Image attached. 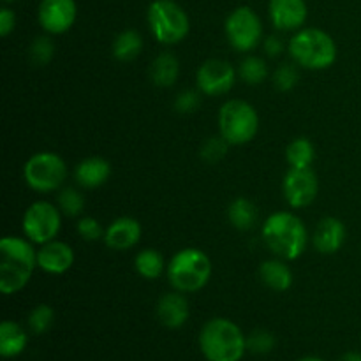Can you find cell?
Listing matches in <instances>:
<instances>
[{
	"instance_id": "7a4b0ae2",
	"label": "cell",
	"mask_w": 361,
	"mask_h": 361,
	"mask_svg": "<svg viewBox=\"0 0 361 361\" xmlns=\"http://www.w3.org/2000/svg\"><path fill=\"white\" fill-rule=\"evenodd\" d=\"M263 242L275 257L295 261L305 252L309 245V231L298 215L291 212H275L261 228Z\"/></svg>"
},
{
	"instance_id": "ac0fdd59",
	"label": "cell",
	"mask_w": 361,
	"mask_h": 361,
	"mask_svg": "<svg viewBox=\"0 0 361 361\" xmlns=\"http://www.w3.org/2000/svg\"><path fill=\"white\" fill-rule=\"evenodd\" d=\"M157 317L166 328L171 330L183 326L189 319V302L183 293L173 291L162 295L157 302Z\"/></svg>"
},
{
	"instance_id": "9a60e30c",
	"label": "cell",
	"mask_w": 361,
	"mask_h": 361,
	"mask_svg": "<svg viewBox=\"0 0 361 361\" xmlns=\"http://www.w3.org/2000/svg\"><path fill=\"white\" fill-rule=\"evenodd\" d=\"M74 264V250L69 243L51 240L37 249V268L49 275H62Z\"/></svg>"
},
{
	"instance_id": "f35d334b",
	"label": "cell",
	"mask_w": 361,
	"mask_h": 361,
	"mask_svg": "<svg viewBox=\"0 0 361 361\" xmlns=\"http://www.w3.org/2000/svg\"><path fill=\"white\" fill-rule=\"evenodd\" d=\"M298 361H323L321 358H316V356H307V358H302Z\"/></svg>"
},
{
	"instance_id": "2e32d148",
	"label": "cell",
	"mask_w": 361,
	"mask_h": 361,
	"mask_svg": "<svg viewBox=\"0 0 361 361\" xmlns=\"http://www.w3.org/2000/svg\"><path fill=\"white\" fill-rule=\"evenodd\" d=\"M345 226L337 217H324L317 222L312 233V245L319 254L330 256L338 252L345 242Z\"/></svg>"
},
{
	"instance_id": "e575fe53",
	"label": "cell",
	"mask_w": 361,
	"mask_h": 361,
	"mask_svg": "<svg viewBox=\"0 0 361 361\" xmlns=\"http://www.w3.org/2000/svg\"><path fill=\"white\" fill-rule=\"evenodd\" d=\"M201 92L200 90H183L176 95L175 109L180 115H189L194 113L201 104Z\"/></svg>"
},
{
	"instance_id": "52a82bcc",
	"label": "cell",
	"mask_w": 361,
	"mask_h": 361,
	"mask_svg": "<svg viewBox=\"0 0 361 361\" xmlns=\"http://www.w3.org/2000/svg\"><path fill=\"white\" fill-rule=\"evenodd\" d=\"M259 130V115L250 102L229 99L219 109V134L229 145H245Z\"/></svg>"
},
{
	"instance_id": "7402d4cb",
	"label": "cell",
	"mask_w": 361,
	"mask_h": 361,
	"mask_svg": "<svg viewBox=\"0 0 361 361\" xmlns=\"http://www.w3.org/2000/svg\"><path fill=\"white\" fill-rule=\"evenodd\" d=\"M180 76V62L173 53L164 51L152 62L150 78L155 87L169 88L176 83Z\"/></svg>"
},
{
	"instance_id": "836d02e7",
	"label": "cell",
	"mask_w": 361,
	"mask_h": 361,
	"mask_svg": "<svg viewBox=\"0 0 361 361\" xmlns=\"http://www.w3.org/2000/svg\"><path fill=\"white\" fill-rule=\"evenodd\" d=\"M78 235L87 242H97V240L104 238V231L101 222L94 217H81L76 224Z\"/></svg>"
},
{
	"instance_id": "74e56055",
	"label": "cell",
	"mask_w": 361,
	"mask_h": 361,
	"mask_svg": "<svg viewBox=\"0 0 361 361\" xmlns=\"http://www.w3.org/2000/svg\"><path fill=\"white\" fill-rule=\"evenodd\" d=\"M341 361H361V353H348L342 356Z\"/></svg>"
},
{
	"instance_id": "484cf974",
	"label": "cell",
	"mask_w": 361,
	"mask_h": 361,
	"mask_svg": "<svg viewBox=\"0 0 361 361\" xmlns=\"http://www.w3.org/2000/svg\"><path fill=\"white\" fill-rule=\"evenodd\" d=\"M316 159V148L309 137H295L286 148V161L289 168H310Z\"/></svg>"
},
{
	"instance_id": "8d00e7d4",
	"label": "cell",
	"mask_w": 361,
	"mask_h": 361,
	"mask_svg": "<svg viewBox=\"0 0 361 361\" xmlns=\"http://www.w3.org/2000/svg\"><path fill=\"white\" fill-rule=\"evenodd\" d=\"M263 46L268 56H279L284 51V42H282L277 35H270V37L264 39Z\"/></svg>"
},
{
	"instance_id": "8992f818",
	"label": "cell",
	"mask_w": 361,
	"mask_h": 361,
	"mask_svg": "<svg viewBox=\"0 0 361 361\" xmlns=\"http://www.w3.org/2000/svg\"><path fill=\"white\" fill-rule=\"evenodd\" d=\"M148 28L161 44L173 46L189 35L190 20L175 0H154L147 11Z\"/></svg>"
},
{
	"instance_id": "d590c367",
	"label": "cell",
	"mask_w": 361,
	"mask_h": 361,
	"mask_svg": "<svg viewBox=\"0 0 361 361\" xmlns=\"http://www.w3.org/2000/svg\"><path fill=\"white\" fill-rule=\"evenodd\" d=\"M14 27H16V14H14V11L9 9V7H2L0 9V35L7 37L14 30Z\"/></svg>"
},
{
	"instance_id": "9c48e42d",
	"label": "cell",
	"mask_w": 361,
	"mask_h": 361,
	"mask_svg": "<svg viewBox=\"0 0 361 361\" xmlns=\"http://www.w3.org/2000/svg\"><path fill=\"white\" fill-rule=\"evenodd\" d=\"M226 37L233 49L249 53L263 41V23L261 18L249 6H240L229 13L224 23Z\"/></svg>"
},
{
	"instance_id": "4fadbf2b",
	"label": "cell",
	"mask_w": 361,
	"mask_h": 361,
	"mask_svg": "<svg viewBox=\"0 0 361 361\" xmlns=\"http://www.w3.org/2000/svg\"><path fill=\"white\" fill-rule=\"evenodd\" d=\"M76 0H41L37 7V21L42 30L51 35L66 34L76 21Z\"/></svg>"
},
{
	"instance_id": "5bb4252c",
	"label": "cell",
	"mask_w": 361,
	"mask_h": 361,
	"mask_svg": "<svg viewBox=\"0 0 361 361\" xmlns=\"http://www.w3.org/2000/svg\"><path fill=\"white\" fill-rule=\"evenodd\" d=\"M271 25L281 32H298L305 25L309 7L305 0H270L268 4Z\"/></svg>"
},
{
	"instance_id": "44dd1931",
	"label": "cell",
	"mask_w": 361,
	"mask_h": 361,
	"mask_svg": "<svg viewBox=\"0 0 361 361\" xmlns=\"http://www.w3.org/2000/svg\"><path fill=\"white\" fill-rule=\"evenodd\" d=\"M28 344V335L14 321H4L0 324V355L4 358H14L21 355Z\"/></svg>"
},
{
	"instance_id": "6da1fadb",
	"label": "cell",
	"mask_w": 361,
	"mask_h": 361,
	"mask_svg": "<svg viewBox=\"0 0 361 361\" xmlns=\"http://www.w3.org/2000/svg\"><path fill=\"white\" fill-rule=\"evenodd\" d=\"M37 268V250L25 236L0 240V293L6 296L21 291Z\"/></svg>"
},
{
	"instance_id": "f1b7e54d",
	"label": "cell",
	"mask_w": 361,
	"mask_h": 361,
	"mask_svg": "<svg viewBox=\"0 0 361 361\" xmlns=\"http://www.w3.org/2000/svg\"><path fill=\"white\" fill-rule=\"evenodd\" d=\"M53 55H55V42L48 35H39V37H35L32 41L30 48H28L30 62L37 67H44L46 63L51 62Z\"/></svg>"
},
{
	"instance_id": "7c38bea8",
	"label": "cell",
	"mask_w": 361,
	"mask_h": 361,
	"mask_svg": "<svg viewBox=\"0 0 361 361\" xmlns=\"http://www.w3.org/2000/svg\"><path fill=\"white\" fill-rule=\"evenodd\" d=\"M319 182L312 168H289L282 180V194L291 208H305L316 201Z\"/></svg>"
},
{
	"instance_id": "3957f363",
	"label": "cell",
	"mask_w": 361,
	"mask_h": 361,
	"mask_svg": "<svg viewBox=\"0 0 361 361\" xmlns=\"http://www.w3.org/2000/svg\"><path fill=\"white\" fill-rule=\"evenodd\" d=\"M200 348L208 361H240L247 351V337L231 319L214 317L201 328Z\"/></svg>"
},
{
	"instance_id": "ffe728a7",
	"label": "cell",
	"mask_w": 361,
	"mask_h": 361,
	"mask_svg": "<svg viewBox=\"0 0 361 361\" xmlns=\"http://www.w3.org/2000/svg\"><path fill=\"white\" fill-rule=\"evenodd\" d=\"M259 279L271 291L284 293L293 286V271L286 259L275 257V259L263 261L259 267Z\"/></svg>"
},
{
	"instance_id": "ab89813d",
	"label": "cell",
	"mask_w": 361,
	"mask_h": 361,
	"mask_svg": "<svg viewBox=\"0 0 361 361\" xmlns=\"http://www.w3.org/2000/svg\"><path fill=\"white\" fill-rule=\"evenodd\" d=\"M2 2H6V4H11V2H14V0H2Z\"/></svg>"
},
{
	"instance_id": "1f68e13d",
	"label": "cell",
	"mask_w": 361,
	"mask_h": 361,
	"mask_svg": "<svg viewBox=\"0 0 361 361\" xmlns=\"http://www.w3.org/2000/svg\"><path fill=\"white\" fill-rule=\"evenodd\" d=\"M298 83V71H296V63H282L275 69L274 73V87L279 92H289L296 87Z\"/></svg>"
},
{
	"instance_id": "ba28073f",
	"label": "cell",
	"mask_w": 361,
	"mask_h": 361,
	"mask_svg": "<svg viewBox=\"0 0 361 361\" xmlns=\"http://www.w3.org/2000/svg\"><path fill=\"white\" fill-rule=\"evenodd\" d=\"M69 169L55 152H37L23 166V180L35 192H55L66 182Z\"/></svg>"
},
{
	"instance_id": "e0dca14e",
	"label": "cell",
	"mask_w": 361,
	"mask_h": 361,
	"mask_svg": "<svg viewBox=\"0 0 361 361\" xmlns=\"http://www.w3.org/2000/svg\"><path fill=\"white\" fill-rule=\"evenodd\" d=\"M141 224L134 217H118L106 228L104 243L111 250H129L141 240Z\"/></svg>"
},
{
	"instance_id": "d6a6232c",
	"label": "cell",
	"mask_w": 361,
	"mask_h": 361,
	"mask_svg": "<svg viewBox=\"0 0 361 361\" xmlns=\"http://www.w3.org/2000/svg\"><path fill=\"white\" fill-rule=\"evenodd\" d=\"M275 348V337L274 334L267 330H254L252 334L247 337V351L254 353V355H267Z\"/></svg>"
},
{
	"instance_id": "4dcf8cb0",
	"label": "cell",
	"mask_w": 361,
	"mask_h": 361,
	"mask_svg": "<svg viewBox=\"0 0 361 361\" xmlns=\"http://www.w3.org/2000/svg\"><path fill=\"white\" fill-rule=\"evenodd\" d=\"M228 147L229 143L221 136V134H219V136L208 137V140L201 145V152H200L201 159H203L204 162L215 164V162H219L221 159L226 157V154H228Z\"/></svg>"
},
{
	"instance_id": "83f0119b",
	"label": "cell",
	"mask_w": 361,
	"mask_h": 361,
	"mask_svg": "<svg viewBox=\"0 0 361 361\" xmlns=\"http://www.w3.org/2000/svg\"><path fill=\"white\" fill-rule=\"evenodd\" d=\"M56 207L66 217H78V215L83 214L85 197L81 190L74 189V187H66L56 196Z\"/></svg>"
},
{
	"instance_id": "603a6c76",
	"label": "cell",
	"mask_w": 361,
	"mask_h": 361,
	"mask_svg": "<svg viewBox=\"0 0 361 361\" xmlns=\"http://www.w3.org/2000/svg\"><path fill=\"white\" fill-rule=\"evenodd\" d=\"M228 219L231 226L238 231H249L256 226L259 214H257V207L247 197H236L228 208Z\"/></svg>"
},
{
	"instance_id": "5b68a950",
	"label": "cell",
	"mask_w": 361,
	"mask_h": 361,
	"mask_svg": "<svg viewBox=\"0 0 361 361\" xmlns=\"http://www.w3.org/2000/svg\"><path fill=\"white\" fill-rule=\"evenodd\" d=\"M166 277L175 291L183 293V295L197 293L212 279V259L201 249L187 247V249L178 250L169 259Z\"/></svg>"
},
{
	"instance_id": "f546056e",
	"label": "cell",
	"mask_w": 361,
	"mask_h": 361,
	"mask_svg": "<svg viewBox=\"0 0 361 361\" xmlns=\"http://www.w3.org/2000/svg\"><path fill=\"white\" fill-rule=\"evenodd\" d=\"M53 321H55V310L49 305H46V303H41V305L32 309V312L28 314V326L37 335L46 334L51 328Z\"/></svg>"
},
{
	"instance_id": "d4e9b609",
	"label": "cell",
	"mask_w": 361,
	"mask_h": 361,
	"mask_svg": "<svg viewBox=\"0 0 361 361\" xmlns=\"http://www.w3.org/2000/svg\"><path fill=\"white\" fill-rule=\"evenodd\" d=\"M141 49H143V39H141L140 32L133 30V28L120 32L113 41V56L118 62H130V60L137 59Z\"/></svg>"
},
{
	"instance_id": "277c9868",
	"label": "cell",
	"mask_w": 361,
	"mask_h": 361,
	"mask_svg": "<svg viewBox=\"0 0 361 361\" xmlns=\"http://www.w3.org/2000/svg\"><path fill=\"white\" fill-rule=\"evenodd\" d=\"M288 51L296 66L310 71L328 69L334 66L338 55L334 37L316 27L300 28L289 39Z\"/></svg>"
},
{
	"instance_id": "d6986e66",
	"label": "cell",
	"mask_w": 361,
	"mask_h": 361,
	"mask_svg": "<svg viewBox=\"0 0 361 361\" xmlns=\"http://www.w3.org/2000/svg\"><path fill=\"white\" fill-rule=\"evenodd\" d=\"M111 176V164L102 157H87L74 168V180L83 189H97Z\"/></svg>"
},
{
	"instance_id": "4316f807",
	"label": "cell",
	"mask_w": 361,
	"mask_h": 361,
	"mask_svg": "<svg viewBox=\"0 0 361 361\" xmlns=\"http://www.w3.org/2000/svg\"><path fill=\"white\" fill-rule=\"evenodd\" d=\"M238 74L247 85H261L268 78V66L261 56L249 55L240 62Z\"/></svg>"
},
{
	"instance_id": "8fae6325",
	"label": "cell",
	"mask_w": 361,
	"mask_h": 361,
	"mask_svg": "<svg viewBox=\"0 0 361 361\" xmlns=\"http://www.w3.org/2000/svg\"><path fill=\"white\" fill-rule=\"evenodd\" d=\"M236 81V69L222 59H208L196 73L197 90L210 97L228 94Z\"/></svg>"
},
{
	"instance_id": "30bf717a",
	"label": "cell",
	"mask_w": 361,
	"mask_h": 361,
	"mask_svg": "<svg viewBox=\"0 0 361 361\" xmlns=\"http://www.w3.org/2000/svg\"><path fill=\"white\" fill-rule=\"evenodd\" d=\"M62 228V212L49 201H35L25 210L21 219V229L25 238L32 243H48L56 238Z\"/></svg>"
},
{
	"instance_id": "cb8c5ba5",
	"label": "cell",
	"mask_w": 361,
	"mask_h": 361,
	"mask_svg": "<svg viewBox=\"0 0 361 361\" xmlns=\"http://www.w3.org/2000/svg\"><path fill=\"white\" fill-rule=\"evenodd\" d=\"M134 270L137 271L140 277L147 279V281H154V279H159L168 270V263H166L159 250L143 249L134 257Z\"/></svg>"
}]
</instances>
